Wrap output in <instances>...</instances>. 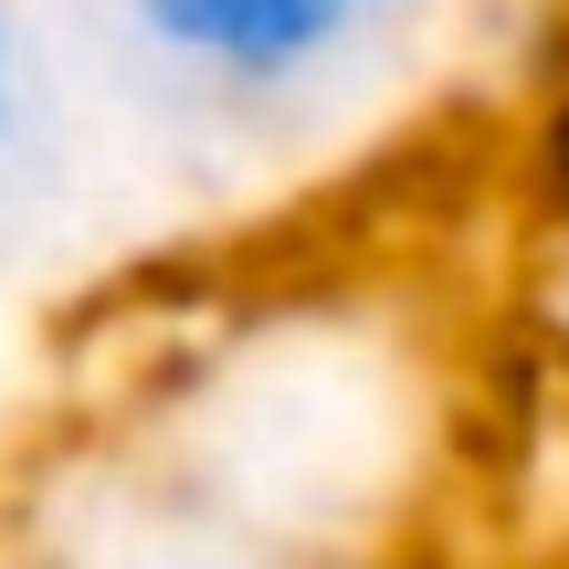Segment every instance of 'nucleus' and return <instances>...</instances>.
<instances>
[{
	"instance_id": "obj_3",
	"label": "nucleus",
	"mask_w": 569,
	"mask_h": 569,
	"mask_svg": "<svg viewBox=\"0 0 569 569\" xmlns=\"http://www.w3.org/2000/svg\"><path fill=\"white\" fill-rule=\"evenodd\" d=\"M517 190H528V211L569 243V42L538 63V96L517 117Z\"/></svg>"
},
{
	"instance_id": "obj_2",
	"label": "nucleus",
	"mask_w": 569,
	"mask_h": 569,
	"mask_svg": "<svg viewBox=\"0 0 569 569\" xmlns=\"http://www.w3.org/2000/svg\"><path fill=\"white\" fill-rule=\"evenodd\" d=\"M42 148H53V63H42L32 0H0V222L11 201H32Z\"/></svg>"
},
{
	"instance_id": "obj_1",
	"label": "nucleus",
	"mask_w": 569,
	"mask_h": 569,
	"mask_svg": "<svg viewBox=\"0 0 569 569\" xmlns=\"http://www.w3.org/2000/svg\"><path fill=\"white\" fill-rule=\"evenodd\" d=\"M117 63L169 117L232 138L317 127L390 63L411 0H84Z\"/></svg>"
}]
</instances>
